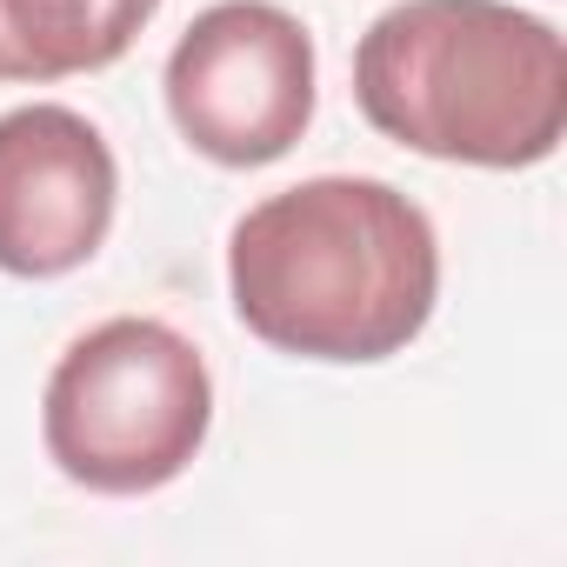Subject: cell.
I'll list each match as a JSON object with an SVG mask.
<instances>
[{
    "label": "cell",
    "instance_id": "cell-1",
    "mask_svg": "<svg viewBox=\"0 0 567 567\" xmlns=\"http://www.w3.org/2000/svg\"><path fill=\"white\" fill-rule=\"evenodd\" d=\"M227 295L254 341L368 368L421 341L441 301V240L421 200L374 174H315L254 200L227 234Z\"/></svg>",
    "mask_w": 567,
    "mask_h": 567
},
{
    "label": "cell",
    "instance_id": "cell-2",
    "mask_svg": "<svg viewBox=\"0 0 567 567\" xmlns=\"http://www.w3.org/2000/svg\"><path fill=\"white\" fill-rule=\"evenodd\" d=\"M354 101L427 161L514 174L567 134V41L514 0H401L354 48Z\"/></svg>",
    "mask_w": 567,
    "mask_h": 567
},
{
    "label": "cell",
    "instance_id": "cell-3",
    "mask_svg": "<svg viewBox=\"0 0 567 567\" xmlns=\"http://www.w3.org/2000/svg\"><path fill=\"white\" fill-rule=\"evenodd\" d=\"M207 427L214 374L200 348L154 315H114L68 341L41 394L48 461L87 494H154L181 481Z\"/></svg>",
    "mask_w": 567,
    "mask_h": 567
},
{
    "label": "cell",
    "instance_id": "cell-6",
    "mask_svg": "<svg viewBox=\"0 0 567 567\" xmlns=\"http://www.w3.org/2000/svg\"><path fill=\"white\" fill-rule=\"evenodd\" d=\"M161 0H0V81L41 87L114 68Z\"/></svg>",
    "mask_w": 567,
    "mask_h": 567
},
{
    "label": "cell",
    "instance_id": "cell-4",
    "mask_svg": "<svg viewBox=\"0 0 567 567\" xmlns=\"http://www.w3.org/2000/svg\"><path fill=\"white\" fill-rule=\"evenodd\" d=\"M167 114L214 167H267L315 121V34L274 0H214L167 54Z\"/></svg>",
    "mask_w": 567,
    "mask_h": 567
},
{
    "label": "cell",
    "instance_id": "cell-5",
    "mask_svg": "<svg viewBox=\"0 0 567 567\" xmlns=\"http://www.w3.org/2000/svg\"><path fill=\"white\" fill-rule=\"evenodd\" d=\"M121 167L101 127L61 101L0 114V274L61 280L107 247Z\"/></svg>",
    "mask_w": 567,
    "mask_h": 567
}]
</instances>
